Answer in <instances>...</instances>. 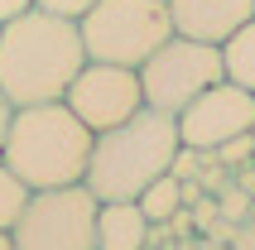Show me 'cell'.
Wrapping results in <instances>:
<instances>
[{
    "instance_id": "cell-9",
    "label": "cell",
    "mask_w": 255,
    "mask_h": 250,
    "mask_svg": "<svg viewBox=\"0 0 255 250\" xmlns=\"http://www.w3.org/2000/svg\"><path fill=\"white\" fill-rule=\"evenodd\" d=\"M164 5H169L173 34L202 43H227L255 14V0H164Z\"/></svg>"
},
{
    "instance_id": "cell-5",
    "label": "cell",
    "mask_w": 255,
    "mask_h": 250,
    "mask_svg": "<svg viewBox=\"0 0 255 250\" xmlns=\"http://www.w3.org/2000/svg\"><path fill=\"white\" fill-rule=\"evenodd\" d=\"M97 197L87 183L39 188L10 226L14 250H97Z\"/></svg>"
},
{
    "instance_id": "cell-10",
    "label": "cell",
    "mask_w": 255,
    "mask_h": 250,
    "mask_svg": "<svg viewBox=\"0 0 255 250\" xmlns=\"http://www.w3.org/2000/svg\"><path fill=\"white\" fill-rule=\"evenodd\" d=\"M149 217L140 202H101L97 207V250H144L149 246Z\"/></svg>"
},
{
    "instance_id": "cell-18",
    "label": "cell",
    "mask_w": 255,
    "mask_h": 250,
    "mask_svg": "<svg viewBox=\"0 0 255 250\" xmlns=\"http://www.w3.org/2000/svg\"><path fill=\"white\" fill-rule=\"evenodd\" d=\"M246 250H255V217H251V236H246Z\"/></svg>"
},
{
    "instance_id": "cell-2",
    "label": "cell",
    "mask_w": 255,
    "mask_h": 250,
    "mask_svg": "<svg viewBox=\"0 0 255 250\" xmlns=\"http://www.w3.org/2000/svg\"><path fill=\"white\" fill-rule=\"evenodd\" d=\"M183 149L178 121L169 111L140 106L130 121L92 135V159H87V193L97 202H135L154 178L173 173V159Z\"/></svg>"
},
{
    "instance_id": "cell-6",
    "label": "cell",
    "mask_w": 255,
    "mask_h": 250,
    "mask_svg": "<svg viewBox=\"0 0 255 250\" xmlns=\"http://www.w3.org/2000/svg\"><path fill=\"white\" fill-rule=\"evenodd\" d=\"M135 72H140L144 106L169 111V116H178L198 92H207L212 82L227 77V68H222V43L183 39V34H169Z\"/></svg>"
},
{
    "instance_id": "cell-8",
    "label": "cell",
    "mask_w": 255,
    "mask_h": 250,
    "mask_svg": "<svg viewBox=\"0 0 255 250\" xmlns=\"http://www.w3.org/2000/svg\"><path fill=\"white\" fill-rule=\"evenodd\" d=\"M173 121H178V139H183L188 149L212 154V149H222L227 139L251 135V125H255V92H246L241 82L222 77V82H212L207 92H198Z\"/></svg>"
},
{
    "instance_id": "cell-3",
    "label": "cell",
    "mask_w": 255,
    "mask_h": 250,
    "mask_svg": "<svg viewBox=\"0 0 255 250\" xmlns=\"http://www.w3.org/2000/svg\"><path fill=\"white\" fill-rule=\"evenodd\" d=\"M0 159L39 193V188H68L82 183L92 159V130L63 106V101H34L14 106Z\"/></svg>"
},
{
    "instance_id": "cell-1",
    "label": "cell",
    "mask_w": 255,
    "mask_h": 250,
    "mask_svg": "<svg viewBox=\"0 0 255 250\" xmlns=\"http://www.w3.org/2000/svg\"><path fill=\"white\" fill-rule=\"evenodd\" d=\"M87 63L77 19L48 10H24L19 19L0 24V92L10 106L63 101L68 82Z\"/></svg>"
},
{
    "instance_id": "cell-13",
    "label": "cell",
    "mask_w": 255,
    "mask_h": 250,
    "mask_svg": "<svg viewBox=\"0 0 255 250\" xmlns=\"http://www.w3.org/2000/svg\"><path fill=\"white\" fill-rule=\"evenodd\" d=\"M29 197H34V188H29V183L19 178L5 159H0V231H10V226L19 222V212H24Z\"/></svg>"
},
{
    "instance_id": "cell-7",
    "label": "cell",
    "mask_w": 255,
    "mask_h": 250,
    "mask_svg": "<svg viewBox=\"0 0 255 250\" xmlns=\"http://www.w3.org/2000/svg\"><path fill=\"white\" fill-rule=\"evenodd\" d=\"M63 106H68L92 135H101V130L130 121V116L144 106L140 72L121 68V63H92V58H87L82 68H77V77L68 82V92H63Z\"/></svg>"
},
{
    "instance_id": "cell-17",
    "label": "cell",
    "mask_w": 255,
    "mask_h": 250,
    "mask_svg": "<svg viewBox=\"0 0 255 250\" xmlns=\"http://www.w3.org/2000/svg\"><path fill=\"white\" fill-rule=\"evenodd\" d=\"M0 250H14V241H10V231H0Z\"/></svg>"
},
{
    "instance_id": "cell-14",
    "label": "cell",
    "mask_w": 255,
    "mask_h": 250,
    "mask_svg": "<svg viewBox=\"0 0 255 250\" xmlns=\"http://www.w3.org/2000/svg\"><path fill=\"white\" fill-rule=\"evenodd\" d=\"M39 10H48V14H68V19H82L97 0H34Z\"/></svg>"
},
{
    "instance_id": "cell-12",
    "label": "cell",
    "mask_w": 255,
    "mask_h": 250,
    "mask_svg": "<svg viewBox=\"0 0 255 250\" xmlns=\"http://www.w3.org/2000/svg\"><path fill=\"white\" fill-rule=\"evenodd\" d=\"M140 212L149 217V226H164L178 217V207H183V183H178V173H164V178H154L149 188H144L140 197Z\"/></svg>"
},
{
    "instance_id": "cell-19",
    "label": "cell",
    "mask_w": 255,
    "mask_h": 250,
    "mask_svg": "<svg viewBox=\"0 0 255 250\" xmlns=\"http://www.w3.org/2000/svg\"><path fill=\"white\" fill-rule=\"evenodd\" d=\"M251 139H255V125H251Z\"/></svg>"
},
{
    "instance_id": "cell-16",
    "label": "cell",
    "mask_w": 255,
    "mask_h": 250,
    "mask_svg": "<svg viewBox=\"0 0 255 250\" xmlns=\"http://www.w3.org/2000/svg\"><path fill=\"white\" fill-rule=\"evenodd\" d=\"M10 116H14V106L5 101V92H0V144H5V130H10Z\"/></svg>"
},
{
    "instance_id": "cell-11",
    "label": "cell",
    "mask_w": 255,
    "mask_h": 250,
    "mask_svg": "<svg viewBox=\"0 0 255 250\" xmlns=\"http://www.w3.org/2000/svg\"><path fill=\"white\" fill-rule=\"evenodd\" d=\"M222 68H227L231 82H241L246 92H255V14L222 43Z\"/></svg>"
},
{
    "instance_id": "cell-4",
    "label": "cell",
    "mask_w": 255,
    "mask_h": 250,
    "mask_svg": "<svg viewBox=\"0 0 255 250\" xmlns=\"http://www.w3.org/2000/svg\"><path fill=\"white\" fill-rule=\"evenodd\" d=\"M77 34H82V48L92 63L140 68L173 34V24H169V5L164 0H97L77 19Z\"/></svg>"
},
{
    "instance_id": "cell-15",
    "label": "cell",
    "mask_w": 255,
    "mask_h": 250,
    "mask_svg": "<svg viewBox=\"0 0 255 250\" xmlns=\"http://www.w3.org/2000/svg\"><path fill=\"white\" fill-rule=\"evenodd\" d=\"M24 10H34V0H0V24H10V19H19Z\"/></svg>"
}]
</instances>
